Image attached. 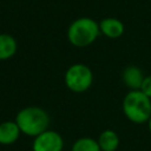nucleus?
<instances>
[{
	"mask_svg": "<svg viewBox=\"0 0 151 151\" xmlns=\"http://www.w3.org/2000/svg\"><path fill=\"white\" fill-rule=\"evenodd\" d=\"M21 131L15 120H5L0 123V145L9 146L18 142Z\"/></svg>",
	"mask_w": 151,
	"mask_h": 151,
	"instance_id": "nucleus-7",
	"label": "nucleus"
},
{
	"mask_svg": "<svg viewBox=\"0 0 151 151\" xmlns=\"http://www.w3.org/2000/svg\"><path fill=\"white\" fill-rule=\"evenodd\" d=\"M144 78H145V76H144L143 71L136 65L126 66L122 73V80H123L124 85L130 91L139 90Z\"/></svg>",
	"mask_w": 151,
	"mask_h": 151,
	"instance_id": "nucleus-8",
	"label": "nucleus"
},
{
	"mask_svg": "<svg viewBox=\"0 0 151 151\" xmlns=\"http://www.w3.org/2000/svg\"><path fill=\"white\" fill-rule=\"evenodd\" d=\"M145 96H147L149 98H151V74L149 76H145L143 83H142V86L139 88Z\"/></svg>",
	"mask_w": 151,
	"mask_h": 151,
	"instance_id": "nucleus-12",
	"label": "nucleus"
},
{
	"mask_svg": "<svg viewBox=\"0 0 151 151\" xmlns=\"http://www.w3.org/2000/svg\"><path fill=\"white\" fill-rule=\"evenodd\" d=\"M100 34L109 39H118L125 32V26L122 20L117 18H104L99 21Z\"/></svg>",
	"mask_w": 151,
	"mask_h": 151,
	"instance_id": "nucleus-6",
	"label": "nucleus"
},
{
	"mask_svg": "<svg viewBox=\"0 0 151 151\" xmlns=\"http://www.w3.org/2000/svg\"><path fill=\"white\" fill-rule=\"evenodd\" d=\"M97 142L101 151H117L120 143L118 133L111 129L103 130L99 133Z\"/></svg>",
	"mask_w": 151,
	"mask_h": 151,
	"instance_id": "nucleus-9",
	"label": "nucleus"
},
{
	"mask_svg": "<svg viewBox=\"0 0 151 151\" xmlns=\"http://www.w3.org/2000/svg\"><path fill=\"white\" fill-rule=\"evenodd\" d=\"M0 123H1V120H0Z\"/></svg>",
	"mask_w": 151,
	"mask_h": 151,
	"instance_id": "nucleus-14",
	"label": "nucleus"
},
{
	"mask_svg": "<svg viewBox=\"0 0 151 151\" xmlns=\"http://www.w3.org/2000/svg\"><path fill=\"white\" fill-rule=\"evenodd\" d=\"M147 127H149V131H150V133H151V117H150V119L147 120Z\"/></svg>",
	"mask_w": 151,
	"mask_h": 151,
	"instance_id": "nucleus-13",
	"label": "nucleus"
},
{
	"mask_svg": "<svg viewBox=\"0 0 151 151\" xmlns=\"http://www.w3.org/2000/svg\"><path fill=\"white\" fill-rule=\"evenodd\" d=\"M71 151H101L97 139L91 137H80L72 144Z\"/></svg>",
	"mask_w": 151,
	"mask_h": 151,
	"instance_id": "nucleus-11",
	"label": "nucleus"
},
{
	"mask_svg": "<svg viewBox=\"0 0 151 151\" xmlns=\"http://www.w3.org/2000/svg\"><path fill=\"white\" fill-rule=\"evenodd\" d=\"M99 34V22L88 17H81L73 20L66 32L68 42L79 48L92 45Z\"/></svg>",
	"mask_w": 151,
	"mask_h": 151,
	"instance_id": "nucleus-3",
	"label": "nucleus"
},
{
	"mask_svg": "<svg viewBox=\"0 0 151 151\" xmlns=\"http://www.w3.org/2000/svg\"><path fill=\"white\" fill-rule=\"evenodd\" d=\"M17 51L18 42L15 38L8 33H0V61L13 58Z\"/></svg>",
	"mask_w": 151,
	"mask_h": 151,
	"instance_id": "nucleus-10",
	"label": "nucleus"
},
{
	"mask_svg": "<svg viewBox=\"0 0 151 151\" xmlns=\"http://www.w3.org/2000/svg\"><path fill=\"white\" fill-rule=\"evenodd\" d=\"M122 110L127 120L133 124H145L151 117V98L140 90L129 91L122 103Z\"/></svg>",
	"mask_w": 151,
	"mask_h": 151,
	"instance_id": "nucleus-2",
	"label": "nucleus"
},
{
	"mask_svg": "<svg viewBox=\"0 0 151 151\" xmlns=\"http://www.w3.org/2000/svg\"><path fill=\"white\" fill-rule=\"evenodd\" d=\"M14 120L22 134L34 138L48 130L51 118L47 111L42 107L26 106L18 111Z\"/></svg>",
	"mask_w": 151,
	"mask_h": 151,
	"instance_id": "nucleus-1",
	"label": "nucleus"
},
{
	"mask_svg": "<svg viewBox=\"0 0 151 151\" xmlns=\"http://www.w3.org/2000/svg\"><path fill=\"white\" fill-rule=\"evenodd\" d=\"M64 83L70 91L74 93H83L92 86L93 72L85 64L81 63L72 64L65 71Z\"/></svg>",
	"mask_w": 151,
	"mask_h": 151,
	"instance_id": "nucleus-4",
	"label": "nucleus"
},
{
	"mask_svg": "<svg viewBox=\"0 0 151 151\" xmlns=\"http://www.w3.org/2000/svg\"><path fill=\"white\" fill-rule=\"evenodd\" d=\"M64 139L54 130H46L33 138L32 151H63Z\"/></svg>",
	"mask_w": 151,
	"mask_h": 151,
	"instance_id": "nucleus-5",
	"label": "nucleus"
}]
</instances>
